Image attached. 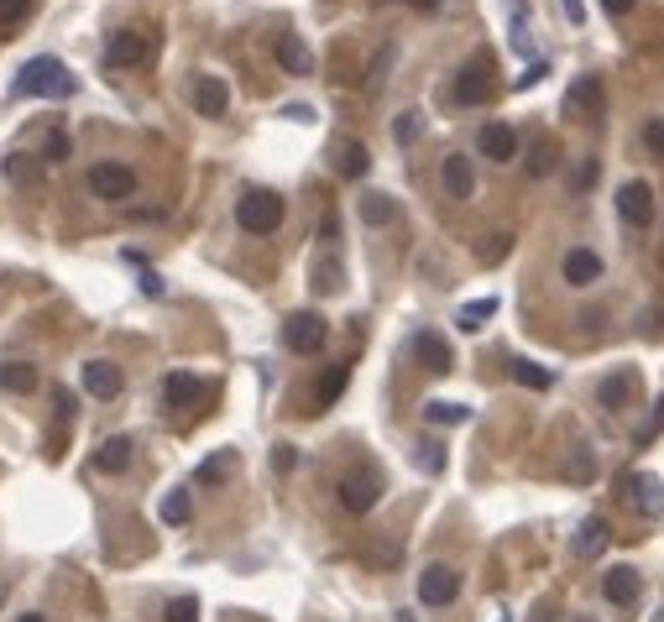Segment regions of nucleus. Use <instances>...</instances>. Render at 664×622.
Masks as SVG:
<instances>
[{
    "label": "nucleus",
    "mask_w": 664,
    "mask_h": 622,
    "mask_svg": "<svg viewBox=\"0 0 664 622\" xmlns=\"http://www.w3.org/2000/svg\"><path fill=\"white\" fill-rule=\"evenodd\" d=\"M16 95L21 100H63V95H74V74H68V68L58 63V58H27L21 63V74H16Z\"/></svg>",
    "instance_id": "obj_1"
},
{
    "label": "nucleus",
    "mask_w": 664,
    "mask_h": 622,
    "mask_svg": "<svg viewBox=\"0 0 664 622\" xmlns=\"http://www.w3.org/2000/svg\"><path fill=\"white\" fill-rule=\"evenodd\" d=\"M236 225L251 230V236H272V230L283 225V199L272 189H246L236 199Z\"/></svg>",
    "instance_id": "obj_2"
},
{
    "label": "nucleus",
    "mask_w": 664,
    "mask_h": 622,
    "mask_svg": "<svg viewBox=\"0 0 664 622\" xmlns=\"http://www.w3.org/2000/svg\"><path fill=\"white\" fill-rule=\"evenodd\" d=\"M89 194L121 204V199L136 194V173H131L126 163H95V168H89Z\"/></svg>",
    "instance_id": "obj_3"
},
{
    "label": "nucleus",
    "mask_w": 664,
    "mask_h": 622,
    "mask_svg": "<svg viewBox=\"0 0 664 622\" xmlns=\"http://www.w3.org/2000/svg\"><path fill=\"white\" fill-rule=\"evenodd\" d=\"M283 340H288V351H299V356H314L319 345H325V319L319 314H288V325H283Z\"/></svg>",
    "instance_id": "obj_4"
},
{
    "label": "nucleus",
    "mask_w": 664,
    "mask_h": 622,
    "mask_svg": "<svg viewBox=\"0 0 664 622\" xmlns=\"http://www.w3.org/2000/svg\"><path fill=\"white\" fill-rule=\"evenodd\" d=\"M455 591H461V575H455L450 565H429V570L419 575V602H424V607H450Z\"/></svg>",
    "instance_id": "obj_5"
},
{
    "label": "nucleus",
    "mask_w": 664,
    "mask_h": 622,
    "mask_svg": "<svg viewBox=\"0 0 664 622\" xmlns=\"http://www.w3.org/2000/svg\"><path fill=\"white\" fill-rule=\"evenodd\" d=\"M617 215H623L628 225H638V230H644V225L654 220V194H649V183L628 178L623 189H617Z\"/></svg>",
    "instance_id": "obj_6"
},
{
    "label": "nucleus",
    "mask_w": 664,
    "mask_h": 622,
    "mask_svg": "<svg viewBox=\"0 0 664 622\" xmlns=\"http://www.w3.org/2000/svg\"><path fill=\"white\" fill-rule=\"evenodd\" d=\"M560 272H565L570 288H591V283H602V257H597V251H586V246H576V251H565Z\"/></svg>",
    "instance_id": "obj_7"
},
{
    "label": "nucleus",
    "mask_w": 664,
    "mask_h": 622,
    "mask_svg": "<svg viewBox=\"0 0 664 622\" xmlns=\"http://www.w3.org/2000/svg\"><path fill=\"white\" fill-rule=\"evenodd\" d=\"M450 100H455V105H482V100H487V63H482V58L466 63L461 74H455Z\"/></svg>",
    "instance_id": "obj_8"
},
{
    "label": "nucleus",
    "mask_w": 664,
    "mask_h": 622,
    "mask_svg": "<svg viewBox=\"0 0 664 622\" xmlns=\"http://www.w3.org/2000/svg\"><path fill=\"white\" fill-rule=\"evenodd\" d=\"M565 110L570 115H602V79L597 74H581L576 84L565 89Z\"/></svg>",
    "instance_id": "obj_9"
},
{
    "label": "nucleus",
    "mask_w": 664,
    "mask_h": 622,
    "mask_svg": "<svg viewBox=\"0 0 664 622\" xmlns=\"http://www.w3.org/2000/svg\"><path fill=\"white\" fill-rule=\"evenodd\" d=\"M340 502H346L351 513H372V508H377V471L340 481Z\"/></svg>",
    "instance_id": "obj_10"
},
{
    "label": "nucleus",
    "mask_w": 664,
    "mask_h": 622,
    "mask_svg": "<svg viewBox=\"0 0 664 622\" xmlns=\"http://www.w3.org/2000/svg\"><path fill=\"white\" fill-rule=\"evenodd\" d=\"M105 58L116 63V68H136V63H147V37L142 32H116L105 42Z\"/></svg>",
    "instance_id": "obj_11"
},
{
    "label": "nucleus",
    "mask_w": 664,
    "mask_h": 622,
    "mask_svg": "<svg viewBox=\"0 0 664 622\" xmlns=\"http://www.w3.org/2000/svg\"><path fill=\"white\" fill-rule=\"evenodd\" d=\"M225 105H231V89H225V79L199 74L194 79V110L199 115H225Z\"/></svg>",
    "instance_id": "obj_12"
},
{
    "label": "nucleus",
    "mask_w": 664,
    "mask_h": 622,
    "mask_svg": "<svg viewBox=\"0 0 664 622\" xmlns=\"http://www.w3.org/2000/svg\"><path fill=\"white\" fill-rule=\"evenodd\" d=\"M408 351L424 361V372H450V345L434 335V330H419L414 340H408Z\"/></svg>",
    "instance_id": "obj_13"
},
{
    "label": "nucleus",
    "mask_w": 664,
    "mask_h": 622,
    "mask_svg": "<svg viewBox=\"0 0 664 622\" xmlns=\"http://www.w3.org/2000/svg\"><path fill=\"white\" fill-rule=\"evenodd\" d=\"M440 178H445V194H450V199H471V189H476V173H471V157H461V152H450V157H445V168H440Z\"/></svg>",
    "instance_id": "obj_14"
},
{
    "label": "nucleus",
    "mask_w": 664,
    "mask_h": 622,
    "mask_svg": "<svg viewBox=\"0 0 664 622\" xmlns=\"http://www.w3.org/2000/svg\"><path fill=\"white\" fill-rule=\"evenodd\" d=\"M482 152L492 157V163H513V157H518V131L502 126V121L482 126Z\"/></svg>",
    "instance_id": "obj_15"
},
{
    "label": "nucleus",
    "mask_w": 664,
    "mask_h": 622,
    "mask_svg": "<svg viewBox=\"0 0 664 622\" xmlns=\"http://www.w3.org/2000/svg\"><path fill=\"white\" fill-rule=\"evenodd\" d=\"M199 393H204V382L189 377V372H168V377H163V403H168V408H194Z\"/></svg>",
    "instance_id": "obj_16"
},
{
    "label": "nucleus",
    "mask_w": 664,
    "mask_h": 622,
    "mask_svg": "<svg viewBox=\"0 0 664 622\" xmlns=\"http://www.w3.org/2000/svg\"><path fill=\"white\" fill-rule=\"evenodd\" d=\"M278 63H283V74H299V79L314 68V58H309V48H304L299 32H278Z\"/></svg>",
    "instance_id": "obj_17"
},
{
    "label": "nucleus",
    "mask_w": 664,
    "mask_h": 622,
    "mask_svg": "<svg viewBox=\"0 0 664 622\" xmlns=\"http://www.w3.org/2000/svg\"><path fill=\"white\" fill-rule=\"evenodd\" d=\"M84 393L89 398H116L121 393V372L110 361H89L84 366Z\"/></svg>",
    "instance_id": "obj_18"
},
{
    "label": "nucleus",
    "mask_w": 664,
    "mask_h": 622,
    "mask_svg": "<svg viewBox=\"0 0 664 622\" xmlns=\"http://www.w3.org/2000/svg\"><path fill=\"white\" fill-rule=\"evenodd\" d=\"M602 591H607V602H617V607H633V602H638V570H628V565H612V570H607V581H602Z\"/></svg>",
    "instance_id": "obj_19"
},
{
    "label": "nucleus",
    "mask_w": 664,
    "mask_h": 622,
    "mask_svg": "<svg viewBox=\"0 0 664 622\" xmlns=\"http://www.w3.org/2000/svg\"><path fill=\"white\" fill-rule=\"evenodd\" d=\"M131 434H110V440L95 450V471H126L131 466Z\"/></svg>",
    "instance_id": "obj_20"
},
{
    "label": "nucleus",
    "mask_w": 664,
    "mask_h": 622,
    "mask_svg": "<svg viewBox=\"0 0 664 622\" xmlns=\"http://www.w3.org/2000/svg\"><path fill=\"white\" fill-rule=\"evenodd\" d=\"M335 168H340V178H361L366 168H372V152H366L361 142H340L335 147Z\"/></svg>",
    "instance_id": "obj_21"
},
{
    "label": "nucleus",
    "mask_w": 664,
    "mask_h": 622,
    "mask_svg": "<svg viewBox=\"0 0 664 622\" xmlns=\"http://www.w3.org/2000/svg\"><path fill=\"white\" fill-rule=\"evenodd\" d=\"M32 387H37V366H27V361L0 366V393H32Z\"/></svg>",
    "instance_id": "obj_22"
},
{
    "label": "nucleus",
    "mask_w": 664,
    "mask_h": 622,
    "mask_svg": "<svg viewBox=\"0 0 664 622\" xmlns=\"http://www.w3.org/2000/svg\"><path fill=\"white\" fill-rule=\"evenodd\" d=\"M602 544H607V518L591 513V518L581 523V534H576V555L591 560V555H602Z\"/></svg>",
    "instance_id": "obj_23"
},
{
    "label": "nucleus",
    "mask_w": 664,
    "mask_h": 622,
    "mask_svg": "<svg viewBox=\"0 0 664 622\" xmlns=\"http://www.w3.org/2000/svg\"><path fill=\"white\" fill-rule=\"evenodd\" d=\"M492 314H497V298L487 293V298H471V304H466L461 314H455V325H461L466 335H476V330H482V325H487Z\"/></svg>",
    "instance_id": "obj_24"
},
{
    "label": "nucleus",
    "mask_w": 664,
    "mask_h": 622,
    "mask_svg": "<svg viewBox=\"0 0 664 622\" xmlns=\"http://www.w3.org/2000/svg\"><path fill=\"white\" fill-rule=\"evenodd\" d=\"M346 382H351V361H340V366H330V377L319 382V393H314V403L319 408H330L340 393H346Z\"/></svg>",
    "instance_id": "obj_25"
},
{
    "label": "nucleus",
    "mask_w": 664,
    "mask_h": 622,
    "mask_svg": "<svg viewBox=\"0 0 664 622\" xmlns=\"http://www.w3.org/2000/svg\"><path fill=\"white\" fill-rule=\"evenodd\" d=\"M633 393H638V377H633V372H617V377L602 382V403H607V408H623Z\"/></svg>",
    "instance_id": "obj_26"
},
{
    "label": "nucleus",
    "mask_w": 664,
    "mask_h": 622,
    "mask_svg": "<svg viewBox=\"0 0 664 622\" xmlns=\"http://www.w3.org/2000/svg\"><path fill=\"white\" fill-rule=\"evenodd\" d=\"M471 419V408H461V403H424V424H466Z\"/></svg>",
    "instance_id": "obj_27"
},
{
    "label": "nucleus",
    "mask_w": 664,
    "mask_h": 622,
    "mask_svg": "<svg viewBox=\"0 0 664 622\" xmlns=\"http://www.w3.org/2000/svg\"><path fill=\"white\" fill-rule=\"evenodd\" d=\"M628 487H633V508L638 513H659V481L654 476H633Z\"/></svg>",
    "instance_id": "obj_28"
},
{
    "label": "nucleus",
    "mask_w": 664,
    "mask_h": 622,
    "mask_svg": "<svg viewBox=\"0 0 664 622\" xmlns=\"http://www.w3.org/2000/svg\"><path fill=\"white\" fill-rule=\"evenodd\" d=\"M361 220L366 225H393V199L387 194H361Z\"/></svg>",
    "instance_id": "obj_29"
},
{
    "label": "nucleus",
    "mask_w": 664,
    "mask_h": 622,
    "mask_svg": "<svg viewBox=\"0 0 664 622\" xmlns=\"http://www.w3.org/2000/svg\"><path fill=\"white\" fill-rule=\"evenodd\" d=\"M513 377H518L523 387H534V393H544V387L555 382V372H549V366H539V361H513Z\"/></svg>",
    "instance_id": "obj_30"
},
{
    "label": "nucleus",
    "mask_w": 664,
    "mask_h": 622,
    "mask_svg": "<svg viewBox=\"0 0 664 622\" xmlns=\"http://www.w3.org/2000/svg\"><path fill=\"white\" fill-rule=\"evenodd\" d=\"M419 136H424V115L419 110H403L398 121H393V142L408 147V142H419Z\"/></svg>",
    "instance_id": "obj_31"
},
{
    "label": "nucleus",
    "mask_w": 664,
    "mask_h": 622,
    "mask_svg": "<svg viewBox=\"0 0 664 622\" xmlns=\"http://www.w3.org/2000/svg\"><path fill=\"white\" fill-rule=\"evenodd\" d=\"M157 513H163V523H189V513H194V508H189V492H168Z\"/></svg>",
    "instance_id": "obj_32"
},
{
    "label": "nucleus",
    "mask_w": 664,
    "mask_h": 622,
    "mask_svg": "<svg viewBox=\"0 0 664 622\" xmlns=\"http://www.w3.org/2000/svg\"><path fill=\"white\" fill-rule=\"evenodd\" d=\"M314 288H325V293H340L346 283H340V262L325 257V262H314Z\"/></svg>",
    "instance_id": "obj_33"
},
{
    "label": "nucleus",
    "mask_w": 664,
    "mask_h": 622,
    "mask_svg": "<svg viewBox=\"0 0 664 622\" xmlns=\"http://www.w3.org/2000/svg\"><path fill=\"white\" fill-rule=\"evenodd\" d=\"M236 471V450H225V455H215V460H204L199 466V481H225Z\"/></svg>",
    "instance_id": "obj_34"
},
{
    "label": "nucleus",
    "mask_w": 664,
    "mask_h": 622,
    "mask_svg": "<svg viewBox=\"0 0 664 622\" xmlns=\"http://www.w3.org/2000/svg\"><path fill=\"white\" fill-rule=\"evenodd\" d=\"M163 622H199V602H194V596H173Z\"/></svg>",
    "instance_id": "obj_35"
},
{
    "label": "nucleus",
    "mask_w": 664,
    "mask_h": 622,
    "mask_svg": "<svg viewBox=\"0 0 664 622\" xmlns=\"http://www.w3.org/2000/svg\"><path fill=\"white\" fill-rule=\"evenodd\" d=\"M414 460H419V471H429V476H440V471H445V450H440V445H429V440L419 445Z\"/></svg>",
    "instance_id": "obj_36"
},
{
    "label": "nucleus",
    "mask_w": 664,
    "mask_h": 622,
    "mask_svg": "<svg viewBox=\"0 0 664 622\" xmlns=\"http://www.w3.org/2000/svg\"><path fill=\"white\" fill-rule=\"evenodd\" d=\"M513 251V236H492V241H482V262L492 267V262H502Z\"/></svg>",
    "instance_id": "obj_37"
},
{
    "label": "nucleus",
    "mask_w": 664,
    "mask_h": 622,
    "mask_svg": "<svg viewBox=\"0 0 664 622\" xmlns=\"http://www.w3.org/2000/svg\"><path fill=\"white\" fill-rule=\"evenodd\" d=\"M644 142H649L654 157H664V115H654V121L644 126Z\"/></svg>",
    "instance_id": "obj_38"
},
{
    "label": "nucleus",
    "mask_w": 664,
    "mask_h": 622,
    "mask_svg": "<svg viewBox=\"0 0 664 622\" xmlns=\"http://www.w3.org/2000/svg\"><path fill=\"white\" fill-rule=\"evenodd\" d=\"M68 147H74V142H68L63 131H53V136H48V147H42V157H48V163H63V157H68Z\"/></svg>",
    "instance_id": "obj_39"
},
{
    "label": "nucleus",
    "mask_w": 664,
    "mask_h": 622,
    "mask_svg": "<svg viewBox=\"0 0 664 622\" xmlns=\"http://www.w3.org/2000/svg\"><path fill=\"white\" fill-rule=\"evenodd\" d=\"M27 11H32V0H0V21H6V27H11V21H21Z\"/></svg>",
    "instance_id": "obj_40"
},
{
    "label": "nucleus",
    "mask_w": 664,
    "mask_h": 622,
    "mask_svg": "<svg viewBox=\"0 0 664 622\" xmlns=\"http://www.w3.org/2000/svg\"><path fill=\"white\" fill-rule=\"evenodd\" d=\"M142 293L147 298H163V278H157V272H142Z\"/></svg>",
    "instance_id": "obj_41"
},
{
    "label": "nucleus",
    "mask_w": 664,
    "mask_h": 622,
    "mask_svg": "<svg viewBox=\"0 0 664 622\" xmlns=\"http://www.w3.org/2000/svg\"><path fill=\"white\" fill-rule=\"evenodd\" d=\"M633 6H638V0H602L607 16H623V11H633Z\"/></svg>",
    "instance_id": "obj_42"
},
{
    "label": "nucleus",
    "mask_w": 664,
    "mask_h": 622,
    "mask_svg": "<svg viewBox=\"0 0 664 622\" xmlns=\"http://www.w3.org/2000/svg\"><path fill=\"white\" fill-rule=\"evenodd\" d=\"M565 11H570V21H581V0H565Z\"/></svg>",
    "instance_id": "obj_43"
},
{
    "label": "nucleus",
    "mask_w": 664,
    "mask_h": 622,
    "mask_svg": "<svg viewBox=\"0 0 664 622\" xmlns=\"http://www.w3.org/2000/svg\"><path fill=\"white\" fill-rule=\"evenodd\" d=\"M21 622H48V617H37V612H27V617H21Z\"/></svg>",
    "instance_id": "obj_44"
},
{
    "label": "nucleus",
    "mask_w": 664,
    "mask_h": 622,
    "mask_svg": "<svg viewBox=\"0 0 664 622\" xmlns=\"http://www.w3.org/2000/svg\"><path fill=\"white\" fill-rule=\"evenodd\" d=\"M419 6H434V0H419Z\"/></svg>",
    "instance_id": "obj_45"
}]
</instances>
